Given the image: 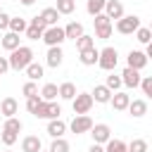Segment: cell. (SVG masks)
Listing matches in <instances>:
<instances>
[{
	"instance_id": "cell-19",
	"label": "cell",
	"mask_w": 152,
	"mask_h": 152,
	"mask_svg": "<svg viewBox=\"0 0 152 152\" xmlns=\"http://www.w3.org/2000/svg\"><path fill=\"white\" fill-rule=\"evenodd\" d=\"M126 112H128L133 119H142V116L147 114V102H145V100H140V97H138V100H131Z\"/></svg>"
},
{
	"instance_id": "cell-38",
	"label": "cell",
	"mask_w": 152,
	"mask_h": 152,
	"mask_svg": "<svg viewBox=\"0 0 152 152\" xmlns=\"http://www.w3.org/2000/svg\"><path fill=\"white\" fill-rule=\"evenodd\" d=\"M40 102H43V97H40V95L26 97V112H28V114H36V112H38V107H40Z\"/></svg>"
},
{
	"instance_id": "cell-11",
	"label": "cell",
	"mask_w": 152,
	"mask_h": 152,
	"mask_svg": "<svg viewBox=\"0 0 152 152\" xmlns=\"http://www.w3.org/2000/svg\"><path fill=\"white\" fill-rule=\"evenodd\" d=\"M90 138H93V142L104 145V142L112 138V128H109V124H93V128H90Z\"/></svg>"
},
{
	"instance_id": "cell-7",
	"label": "cell",
	"mask_w": 152,
	"mask_h": 152,
	"mask_svg": "<svg viewBox=\"0 0 152 152\" xmlns=\"http://www.w3.org/2000/svg\"><path fill=\"white\" fill-rule=\"evenodd\" d=\"M48 28V24L43 21V17L40 14H36L31 21H28V26H26V31H24V36L28 38V40H40L43 38V31Z\"/></svg>"
},
{
	"instance_id": "cell-3",
	"label": "cell",
	"mask_w": 152,
	"mask_h": 152,
	"mask_svg": "<svg viewBox=\"0 0 152 152\" xmlns=\"http://www.w3.org/2000/svg\"><path fill=\"white\" fill-rule=\"evenodd\" d=\"M116 64H119V52H116V48H112V45L102 48V50H100V57H97V66H100L102 71H114Z\"/></svg>"
},
{
	"instance_id": "cell-17",
	"label": "cell",
	"mask_w": 152,
	"mask_h": 152,
	"mask_svg": "<svg viewBox=\"0 0 152 152\" xmlns=\"http://www.w3.org/2000/svg\"><path fill=\"white\" fill-rule=\"evenodd\" d=\"M90 95H93V100H95L97 104H109V100H112V90H109L104 83L95 86V88L90 90Z\"/></svg>"
},
{
	"instance_id": "cell-35",
	"label": "cell",
	"mask_w": 152,
	"mask_h": 152,
	"mask_svg": "<svg viewBox=\"0 0 152 152\" xmlns=\"http://www.w3.org/2000/svg\"><path fill=\"white\" fill-rule=\"evenodd\" d=\"M74 43H76V48H78V50H86V48H93V45H95V36L83 33V36H81V38H76Z\"/></svg>"
},
{
	"instance_id": "cell-24",
	"label": "cell",
	"mask_w": 152,
	"mask_h": 152,
	"mask_svg": "<svg viewBox=\"0 0 152 152\" xmlns=\"http://www.w3.org/2000/svg\"><path fill=\"white\" fill-rule=\"evenodd\" d=\"M24 74H26V78H28V81H38V78H43L45 66H43V64H38V62L33 59V62H31V64L24 69Z\"/></svg>"
},
{
	"instance_id": "cell-23",
	"label": "cell",
	"mask_w": 152,
	"mask_h": 152,
	"mask_svg": "<svg viewBox=\"0 0 152 152\" xmlns=\"http://www.w3.org/2000/svg\"><path fill=\"white\" fill-rule=\"evenodd\" d=\"M43 150V142L38 135H26L21 140V152H40Z\"/></svg>"
},
{
	"instance_id": "cell-36",
	"label": "cell",
	"mask_w": 152,
	"mask_h": 152,
	"mask_svg": "<svg viewBox=\"0 0 152 152\" xmlns=\"http://www.w3.org/2000/svg\"><path fill=\"white\" fill-rule=\"evenodd\" d=\"M135 40H138V43H142V45H147V43L152 40V31H150L147 26H140V28L135 31Z\"/></svg>"
},
{
	"instance_id": "cell-30",
	"label": "cell",
	"mask_w": 152,
	"mask_h": 152,
	"mask_svg": "<svg viewBox=\"0 0 152 152\" xmlns=\"http://www.w3.org/2000/svg\"><path fill=\"white\" fill-rule=\"evenodd\" d=\"M104 5H107V0H86V12L90 17H95V14L104 12Z\"/></svg>"
},
{
	"instance_id": "cell-25",
	"label": "cell",
	"mask_w": 152,
	"mask_h": 152,
	"mask_svg": "<svg viewBox=\"0 0 152 152\" xmlns=\"http://www.w3.org/2000/svg\"><path fill=\"white\" fill-rule=\"evenodd\" d=\"M45 102H50V100H57L59 97V86H55V83H45L43 88H40V93H38Z\"/></svg>"
},
{
	"instance_id": "cell-14",
	"label": "cell",
	"mask_w": 152,
	"mask_h": 152,
	"mask_svg": "<svg viewBox=\"0 0 152 152\" xmlns=\"http://www.w3.org/2000/svg\"><path fill=\"white\" fill-rule=\"evenodd\" d=\"M128 102H131V95H128V93H124V90H114V93H112L109 104H112L114 112H126V109H128Z\"/></svg>"
},
{
	"instance_id": "cell-42",
	"label": "cell",
	"mask_w": 152,
	"mask_h": 152,
	"mask_svg": "<svg viewBox=\"0 0 152 152\" xmlns=\"http://www.w3.org/2000/svg\"><path fill=\"white\" fill-rule=\"evenodd\" d=\"M10 19H12V17H10L7 12H0V31H7V28H10Z\"/></svg>"
},
{
	"instance_id": "cell-39",
	"label": "cell",
	"mask_w": 152,
	"mask_h": 152,
	"mask_svg": "<svg viewBox=\"0 0 152 152\" xmlns=\"http://www.w3.org/2000/svg\"><path fill=\"white\" fill-rule=\"evenodd\" d=\"M0 140H2V145H5V147H12V145L19 140V135H17V133H12V131H2V133H0Z\"/></svg>"
},
{
	"instance_id": "cell-5",
	"label": "cell",
	"mask_w": 152,
	"mask_h": 152,
	"mask_svg": "<svg viewBox=\"0 0 152 152\" xmlns=\"http://www.w3.org/2000/svg\"><path fill=\"white\" fill-rule=\"evenodd\" d=\"M48 48H55V45H62L64 40H66V36H64V26H48L45 31H43V38H40Z\"/></svg>"
},
{
	"instance_id": "cell-49",
	"label": "cell",
	"mask_w": 152,
	"mask_h": 152,
	"mask_svg": "<svg viewBox=\"0 0 152 152\" xmlns=\"http://www.w3.org/2000/svg\"><path fill=\"white\" fill-rule=\"evenodd\" d=\"M40 152H50V150H40Z\"/></svg>"
},
{
	"instance_id": "cell-33",
	"label": "cell",
	"mask_w": 152,
	"mask_h": 152,
	"mask_svg": "<svg viewBox=\"0 0 152 152\" xmlns=\"http://www.w3.org/2000/svg\"><path fill=\"white\" fill-rule=\"evenodd\" d=\"M50 152H69L71 150V145H69V140L66 138H52V142H50V147H48Z\"/></svg>"
},
{
	"instance_id": "cell-27",
	"label": "cell",
	"mask_w": 152,
	"mask_h": 152,
	"mask_svg": "<svg viewBox=\"0 0 152 152\" xmlns=\"http://www.w3.org/2000/svg\"><path fill=\"white\" fill-rule=\"evenodd\" d=\"M104 152H128V142H124L119 138H109L104 142Z\"/></svg>"
},
{
	"instance_id": "cell-2",
	"label": "cell",
	"mask_w": 152,
	"mask_h": 152,
	"mask_svg": "<svg viewBox=\"0 0 152 152\" xmlns=\"http://www.w3.org/2000/svg\"><path fill=\"white\" fill-rule=\"evenodd\" d=\"M93 24H95V38H100V40H109V38H112L114 21H112L104 12L95 14V17H93Z\"/></svg>"
},
{
	"instance_id": "cell-1",
	"label": "cell",
	"mask_w": 152,
	"mask_h": 152,
	"mask_svg": "<svg viewBox=\"0 0 152 152\" xmlns=\"http://www.w3.org/2000/svg\"><path fill=\"white\" fill-rule=\"evenodd\" d=\"M33 57H36V55H33V48H31V45H19V48L12 50L10 57H7V59H10V69H12V71H24V69L33 62Z\"/></svg>"
},
{
	"instance_id": "cell-12",
	"label": "cell",
	"mask_w": 152,
	"mask_h": 152,
	"mask_svg": "<svg viewBox=\"0 0 152 152\" xmlns=\"http://www.w3.org/2000/svg\"><path fill=\"white\" fill-rule=\"evenodd\" d=\"M62 62H64V50H62V45L48 48V52H45V64H48L50 69H57V66H62Z\"/></svg>"
},
{
	"instance_id": "cell-37",
	"label": "cell",
	"mask_w": 152,
	"mask_h": 152,
	"mask_svg": "<svg viewBox=\"0 0 152 152\" xmlns=\"http://www.w3.org/2000/svg\"><path fill=\"white\" fill-rule=\"evenodd\" d=\"M128 152H147V140L133 138V140L128 142Z\"/></svg>"
},
{
	"instance_id": "cell-28",
	"label": "cell",
	"mask_w": 152,
	"mask_h": 152,
	"mask_svg": "<svg viewBox=\"0 0 152 152\" xmlns=\"http://www.w3.org/2000/svg\"><path fill=\"white\" fill-rule=\"evenodd\" d=\"M40 17H43V21L48 24V26H57V21H59V12L55 10V7H45L43 12H40Z\"/></svg>"
},
{
	"instance_id": "cell-45",
	"label": "cell",
	"mask_w": 152,
	"mask_h": 152,
	"mask_svg": "<svg viewBox=\"0 0 152 152\" xmlns=\"http://www.w3.org/2000/svg\"><path fill=\"white\" fill-rule=\"evenodd\" d=\"M145 55H147V59H152V40L145 45Z\"/></svg>"
},
{
	"instance_id": "cell-6",
	"label": "cell",
	"mask_w": 152,
	"mask_h": 152,
	"mask_svg": "<svg viewBox=\"0 0 152 152\" xmlns=\"http://www.w3.org/2000/svg\"><path fill=\"white\" fill-rule=\"evenodd\" d=\"M59 114H62V104L57 102V100H50V102H40V107H38V112L33 114L36 119H59Z\"/></svg>"
},
{
	"instance_id": "cell-46",
	"label": "cell",
	"mask_w": 152,
	"mask_h": 152,
	"mask_svg": "<svg viewBox=\"0 0 152 152\" xmlns=\"http://www.w3.org/2000/svg\"><path fill=\"white\" fill-rule=\"evenodd\" d=\"M19 2H21V5H24V7H31V5H33V2H36V0H19Z\"/></svg>"
},
{
	"instance_id": "cell-16",
	"label": "cell",
	"mask_w": 152,
	"mask_h": 152,
	"mask_svg": "<svg viewBox=\"0 0 152 152\" xmlns=\"http://www.w3.org/2000/svg\"><path fill=\"white\" fill-rule=\"evenodd\" d=\"M97 57H100V50L93 45V48H86V50H78V62L83 66H95L97 64Z\"/></svg>"
},
{
	"instance_id": "cell-20",
	"label": "cell",
	"mask_w": 152,
	"mask_h": 152,
	"mask_svg": "<svg viewBox=\"0 0 152 152\" xmlns=\"http://www.w3.org/2000/svg\"><path fill=\"white\" fill-rule=\"evenodd\" d=\"M0 45H2L7 52H12V50H17V48L21 45V38H19V33H14V31H5V36H2Z\"/></svg>"
},
{
	"instance_id": "cell-10",
	"label": "cell",
	"mask_w": 152,
	"mask_h": 152,
	"mask_svg": "<svg viewBox=\"0 0 152 152\" xmlns=\"http://www.w3.org/2000/svg\"><path fill=\"white\" fill-rule=\"evenodd\" d=\"M147 55H145V50H131L128 55H126V66H131V69H138V71H142L145 66H147Z\"/></svg>"
},
{
	"instance_id": "cell-18",
	"label": "cell",
	"mask_w": 152,
	"mask_h": 152,
	"mask_svg": "<svg viewBox=\"0 0 152 152\" xmlns=\"http://www.w3.org/2000/svg\"><path fill=\"white\" fill-rule=\"evenodd\" d=\"M104 14H107L112 21H116V19H121L126 12H124V5H121L119 0H107V5H104Z\"/></svg>"
},
{
	"instance_id": "cell-48",
	"label": "cell",
	"mask_w": 152,
	"mask_h": 152,
	"mask_svg": "<svg viewBox=\"0 0 152 152\" xmlns=\"http://www.w3.org/2000/svg\"><path fill=\"white\" fill-rule=\"evenodd\" d=\"M2 152H12V150H10V147H7V150H2Z\"/></svg>"
},
{
	"instance_id": "cell-44",
	"label": "cell",
	"mask_w": 152,
	"mask_h": 152,
	"mask_svg": "<svg viewBox=\"0 0 152 152\" xmlns=\"http://www.w3.org/2000/svg\"><path fill=\"white\" fill-rule=\"evenodd\" d=\"M88 152H104V145H100V142H93V145L88 147Z\"/></svg>"
},
{
	"instance_id": "cell-26",
	"label": "cell",
	"mask_w": 152,
	"mask_h": 152,
	"mask_svg": "<svg viewBox=\"0 0 152 152\" xmlns=\"http://www.w3.org/2000/svg\"><path fill=\"white\" fill-rule=\"evenodd\" d=\"M76 93H78V90H76V86H74L71 81L59 83V97H62V100H69V102H71V100L76 97Z\"/></svg>"
},
{
	"instance_id": "cell-8",
	"label": "cell",
	"mask_w": 152,
	"mask_h": 152,
	"mask_svg": "<svg viewBox=\"0 0 152 152\" xmlns=\"http://www.w3.org/2000/svg\"><path fill=\"white\" fill-rule=\"evenodd\" d=\"M95 100L90 93H76V97L71 100V107H74V114H88L93 109Z\"/></svg>"
},
{
	"instance_id": "cell-40",
	"label": "cell",
	"mask_w": 152,
	"mask_h": 152,
	"mask_svg": "<svg viewBox=\"0 0 152 152\" xmlns=\"http://www.w3.org/2000/svg\"><path fill=\"white\" fill-rule=\"evenodd\" d=\"M21 93H24L26 97H33V95H38L40 90H38V86H36V81H26V83L21 86Z\"/></svg>"
},
{
	"instance_id": "cell-34",
	"label": "cell",
	"mask_w": 152,
	"mask_h": 152,
	"mask_svg": "<svg viewBox=\"0 0 152 152\" xmlns=\"http://www.w3.org/2000/svg\"><path fill=\"white\" fill-rule=\"evenodd\" d=\"M104 86H107L112 93H114V90H121V86H124V83H121V74L116 76L114 71H109V76L104 78Z\"/></svg>"
},
{
	"instance_id": "cell-21",
	"label": "cell",
	"mask_w": 152,
	"mask_h": 152,
	"mask_svg": "<svg viewBox=\"0 0 152 152\" xmlns=\"http://www.w3.org/2000/svg\"><path fill=\"white\" fill-rule=\"evenodd\" d=\"M86 31H83V24L81 21H69L66 26H64V36H66V40H76V38H81Z\"/></svg>"
},
{
	"instance_id": "cell-41",
	"label": "cell",
	"mask_w": 152,
	"mask_h": 152,
	"mask_svg": "<svg viewBox=\"0 0 152 152\" xmlns=\"http://www.w3.org/2000/svg\"><path fill=\"white\" fill-rule=\"evenodd\" d=\"M140 90H142V95L152 97V76H142V81H140Z\"/></svg>"
},
{
	"instance_id": "cell-43",
	"label": "cell",
	"mask_w": 152,
	"mask_h": 152,
	"mask_svg": "<svg viewBox=\"0 0 152 152\" xmlns=\"http://www.w3.org/2000/svg\"><path fill=\"white\" fill-rule=\"evenodd\" d=\"M10 71V59L7 57H0V76H5Z\"/></svg>"
},
{
	"instance_id": "cell-9",
	"label": "cell",
	"mask_w": 152,
	"mask_h": 152,
	"mask_svg": "<svg viewBox=\"0 0 152 152\" xmlns=\"http://www.w3.org/2000/svg\"><path fill=\"white\" fill-rule=\"evenodd\" d=\"M93 128V119L88 114H76L71 121H69V131L76 133V135H83V133H90Z\"/></svg>"
},
{
	"instance_id": "cell-47",
	"label": "cell",
	"mask_w": 152,
	"mask_h": 152,
	"mask_svg": "<svg viewBox=\"0 0 152 152\" xmlns=\"http://www.w3.org/2000/svg\"><path fill=\"white\" fill-rule=\"evenodd\" d=\"M147 28H150V31H152V21H150V26H147Z\"/></svg>"
},
{
	"instance_id": "cell-32",
	"label": "cell",
	"mask_w": 152,
	"mask_h": 152,
	"mask_svg": "<svg viewBox=\"0 0 152 152\" xmlns=\"http://www.w3.org/2000/svg\"><path fill=\"white\" fill-rule=\"evenodd\" d=\"M55 10H57L62 17H64V14H74V10H76V0H57Z\"/></svg>"
},
{
	"instance_id": "cell-13",
	"label": "cell",
	"mask_w": 152,
	"mask_h": 152,
	"mask_svg": "<svg viewBox=\"0 0 152 152\" xmlns=\"http://www.w3.org/2000/svg\"><path fill=\"white\" fill-rule=\"evenodd\" d=\"M140 81H142V76H140L138 69L126 66V69L121 71V83H124L126 88H140Z\"/></svg>"
},
{
	"instance_id": "cell-31",
	"label": "cell",
	"mask_w": 152,
	"mask_h": 152,
	"mask_svg": "<svg viewBox=\"0 0 152 152\" xmlns=\"http://www.w3.org/2000/svg\"><path fill=\"white\" fill-rule=\"evenodd\" d=\"M26 26H28V21H26L24 17H12V19H10V28H7V31H14V33H19V36H21V33L26 31Z\"/></svg>"
},
{
	"instance_id": "cell-29",
	"label": "cell",
	"mask_w": 152,
	"mask_h": 152,
	"mask_svg": "<svg viewBox=\"0 0 152 152\" xmlns=\"http://www.w3.org/2000/svg\"><path fill=\"white\" fill-rule=\"evenodd\" d=\"M21 128H24V124H21V119H17V116H7L5 119V124H2V131H12V133H21Z\"/></svg>"
},
{
	"instance_id": "cell-15",
	"label": "cell",
	"mask_w": 152,
	"mask_h": 152,
	"mask_svg": "<svg viewBox=\"0 0 152 152\" xmlns=\"http://www.w3.org/2000/svg\"><path fill=\"white\" fill-rule=\"evenodd\" d=\"M66 131H69V124L62 121V119H50V121H48V128H45V133H48L50 138H64Z\"/></svg>"
},
{
	"instance_id": "cell-4",
	"label": "cell",
	"mask_w": 152,
	"mask_h": 152,
	"mask_svg": "<svg viewBox=\"0 0 152 152\" xmlns=\"http://www.w3.org/2000/svg\"><path fill=\"white\" fill-rule=\"evenodd\" d=\"M140 26H142V24H140V17H135V14H124V17L116 19V24H114V28H116L121 36H133Z\"/></svg>"
},
{
	"instance_id": "cell-22",
	"label": "cell",
	"mask_w": 152,
	"mask_h": 152,
	"mask_svg": "<svg viewBox=\"0 0 152 152\" xmlns=\"http://www.w3.org/2000/svg\"><path fill=\"white\" fill-rule=\"evenodd\" d=\"M17 112H19V102L14 100V97H5L2 102H0V114L7 119V116H17Z\"/></svg>"
}]
</instances>
